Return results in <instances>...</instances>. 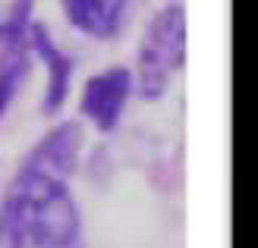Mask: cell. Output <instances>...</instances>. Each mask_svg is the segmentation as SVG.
Masks as SVG:
<instances>
[{
	"instance_id": "obj_4",
	"label": "cell",
	"mask_w": 258,
	"mask_h": 248,
	"mask_svg": "<svg viewBox=\"0 0 258 248\" xmlns=\"http://www.w3.org/2000/svg\"><path fill=\"white\" fill-rule=\"evenodd\" d=\"M133 95V69L126 66H110L104 72L92 75L82 85V101L79 113L92 120L101 132H113L123 116V107Z\"/></svg>"
},
{
	"instance_id": "obj_6",
	"label": "cell",
	"mask_w": 258,
	"mask_h": 248,
	"mask_svg": "<svg viewBox=\"0 0 258 248\" xmlns=\"http://www.w3.org/2000/svg\"><path fill=\"white\" fill-rule=\"evenodd\" d=\"M29 47H32V57H38L47 66V91H44V101H41V113L54 116V113L63 110V104H67L76 63H73L70 54H63V50L54 44L50 32L35 19L29 25Z\"/></svg>"
},
{
	"instance_id": "obj_2",
	"label": "cell",
	"mask_w": 258,
	"mask_h": 248,
	"mask_svg": "<svg viewBox=\"0 0 258 248\" xmlns=\"http://www.w3.org/2000/svg\"><path fill=\"white\" fill-rule=\"evenodd\" d=\"M186 63V7L170 0L151 16L142 32L133 85L145 101H161L170 79Z\"/></svg>"
},
{
	"instance_id": "obj_3",
	"label": "cell",
	"mask_w": 258,
	"mask_h": 248,
	"mask_svg": "<svg viewBox=\"0 0 258 248\" xmlns=\"http://www.w3.org/2000/svg\"><path fill=\"white\" fill-rule=\"evenodd\" d=\"M29 25H32L29 0H16L0 16V120L32 72L35 57L29 47Z\"/></svg>"
},
{
	"instance_id": "obj_5",
	"label": "cell",
	"mask_w": 258,
	"mask_h": 248,
	"mask_svg": "<svg viewBox=\"0 0 258 248\" xmlns=\"http://www.w3.org/2000/svg\"><path fill=\"white\" fill-rule=\"evenodd\" d=\"M82 123L79 120H67L57 123L54 129H47L32 145V151L25 154V160L19 163L22 170L32 173H44V176H57V179H70L79 167V154H82Z\"/></svg>"
},
{
	"instance_id": "obj_1",
	"label": "cell",
	"mask_w": 258,
	"mask_h": 248,
	"mask_svg": "<svg viewBox=\"0 0 258 248\" xmlns=\"http://www.w3.org/2000/svg\"><path fill=\"white\" fill-rule=\"evenodd\" d=\"M79 229L67 179L19 167L0 198V248H73Z\"/></svg>"
},
{
	"instance_id": "obj_7",
	"label": "cell",
	"mask_w": 258,
	"mask_h": 248,
	"mask_svg": "<svg viewBox=\"0 0 258 248\" xmlns=\"http://www.w3.org/2000/svg\"><path fill=\"white\" fill-rule=\"evenodd\" d=\"M129 0H60L73 29L88 38H113L123 25Z\"/></svg>"
}]
</instances>
